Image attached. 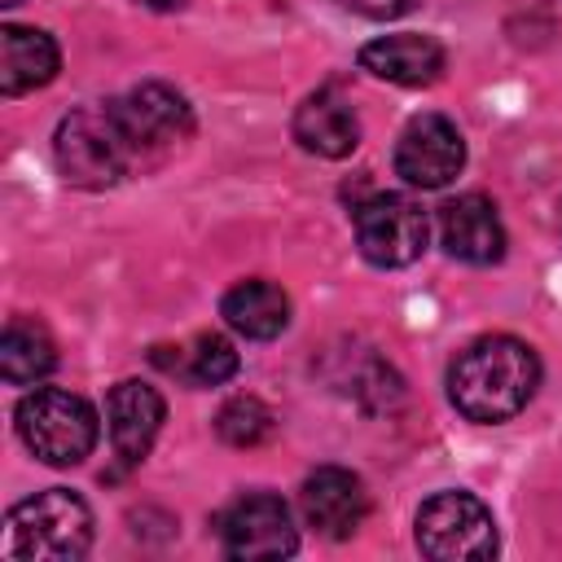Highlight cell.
<instances>
[{
  "label": "cell",
  "mask_w": 562,
  "mask_h": 562,
  "mask_svg": "<svg viewBox=\"0 0 562 562\" xmlns=\"http://www.w3.org/2000/svg\"><path fill=\"white\" fill-rule=\"evenodd\" d=\"M540 386L536 351L514 334H487L457 351L448 364V400L470 422H505Z\"/></svg>",
  "instance_id": "cell-1"
},
{
  "label": "cell",
  "mask_w": 562,
  "mask_h": 562,
  "mask_svg": "<svg viewBox=\"0 0 562 562\" xmlns=\"http://www.w3.org/2000/svg\"><path fill=\"white\" fill-rule=\"evenodd\" d=\"M88 544H92L88 505L66 487H48L9 509L0 553L13 562H79Z\"/></svg>",
  "instance_id": "cell-2"
},
{
  "label": "cell",
  "mask_w": 562,
  "mask_h": 562,
  "mask_svg": "<svg viewBox=\"0 0 562 562\" xmlns=\"http://www.w3.org/2000/svg\"><path fill=\"white\" fill-rule=\"evenodd\" d=\"M53 154H57L61 176L70 184H83V189L119 184L127 171L140 167V158H136V149L127 140V127H123L114 101H92V105L66 114L57 123Z\"/></svg>",
  "instance_id": "cell-3"
},
{
  "label": "cell",
  "mask_w": 562,
  "mask_h": 562,
  "mask_svg": "<svg viewBox=\"0 0 562 562\" xmlns=\"http://www.w3.org/2000/svg\"><path fill=\"white\" fill-rule=\"evenodd\" d=\"M22 443L48 465H79L97 448V413L83 395L61 386H35L18 404Z\"/></svg>",
  "instance_id": "cell-4"
},
{
  "label": "cell",
  "mask_w": 562,
  "mask_h": 562,
  "mask_svg": "<svg viewBox=\"0 0 562 562\" xmlns=\"http://www.w3.org/2000/svg\"><path fill=\"white\" fill-rule=\"evenodd\" d=\"M417 549L435 562H483L496 553L492 509L470 492H439L417 509Z\"/></svg>",
  "instance_id": "cell-5"
},
{
  "label": "cell",
  "mask_w": 562,
  "mask_h": 562,
  "mask_svg": "<svg viewBox=\"0 0 562 562\" xmlns=\"http://www.w3.org/2000/svg\"><path fill=\"white\" fill-rule=\"evenodd\" d=\"M356 246L378 268H404L426 250V211L404 193H373L356 206Z\"/></svg>",
  "instance_id": "cell-6"
},
{
  "label": "cell",
  "mask_w": 562,
  "mask_h": 562,
  "mask_svg": "<svg viewBox=\"0 0 562 562\" xmlns=\"http://www.w3.org/2000/svg\"><path fill=\"white\" fill-rule=\"evenodd\" d=\"M220 544L228 558H241V562L290 558L299 549V527L281 496L246 492L220 514Z\"/></svg>",
  "instance_id": "cell-7"
},
{
  "label": "cell",
  "mask_w": 562,
  "mask_h": 562,
  "mask_svg": "<svg viewBox=\"0 0 562 562\" xmlns=\"http://www.w3.org/2000/svg\"><path fill=\"white\" fill-rule=\"evenodd\" d=\"M114 110H119V119L127 127V140H132L140 167L158 162L167 149L189 140V132H193L189 101L167 83H136L132 92L114 97Z\"/></svg>",
  "instance_id": "cell-8"
},
{
  "label": "cell",
  "mask_w": 562,
  "mask_h": 562,
  "mask_svg": "<svg viewBox=\"0 0 562 562\" xmlns=\"http://www.w3.org/2000/svg\"><path fill=\"white\" fill-rule=\"evenodd\" d=\"M465 167V140L452 119L417 114L395 140V171L413 189H443Z\"/></svg>",
  "instance_id": "cell-9"
},
{
  "label": "cell",
  "mask_w": 562,
  "mask_h": 562,
  "mask_svg": "<svg viewBox=\"0 0 562 562\" xmlns=\"http://www.w3.org/2000/svg\"><path fill=\"white\" fill-rule=\"evenodd\" d=\"M299 509L307 518V527H316L321 536L329 540H342L351 536L360 522H364V509H369V492L364 483L342 470V465H321L303 479V492H299Z\"/></svg>",
  "instance_id": "cell-10"
},
{
  "label": "cell",
  "mask_w": 562,
  "mask_h": 562,
  "mask_svg": "<svg viewBox=\"0 0 562 562\" xmlns=\"http://www.w3.org/2000/svg\"><path fill=\"white\" fill-rule=\"evenodd\" d=\"M439 241L461 263H496L505 255V228L483 193H461L439 206Z\"/></svg>",
  "instance_id": "cell-11"
},
{
  "label": "cell",
  "mask_w": 562,
  "mask_h": 562,
  "mask_svg": "<svg viewBox=\"0 0 562 562\" xmlns=\"http://www.w3.org/2000/svg\"><path fill=\"white\" fill-rule=\"evenodd\" d=\"M294 140L316 158H347L360 145V119L351 101L334 83H325L294 110Z\"/></svg>",
  "instance_id": "cell-12"
},
{
  "label": "cell",
  "mask_w": 562,
  "mask_h": 562,
  "mask_svg": "<svg viewBox=\"0 0 562 562\" xmlns=\"http://www.w3.org/2000/svg\"><path fill=\"white\" fill-rule=\"evenodd\" d=\"M162 413H167L162 408V395L149 382L127 378V382H119L110 391V408H105V417H110V443H114V457L123 465H136L154 448L158 426H162Z\"/></svg>",
  "instance_id": "cell-13"
},
{
  "label": "cell",
  "mask_w": 562,
  "mask_h": 562,
  "mask_svg": "<svg viewBox=\"0 0 562 562\" xmlns=\"http://www.w3.org/2000/svg\"><path fill=\"white\" fill-rule=\"evenodd\" d=\"M360 66L400 88H426L443 70V48L430 35H382L360 48Z\"/></svg>",
  "instance_id": "cell-14"
},
{
  "label": "cell",
  "mask_w": 562,
  "mask_h": 562,
  "mask_svg": "<svg viewBox=\"0 0 562 562\" xmlns=\"http://www.w3.org/2000/svg\"><path fill=\"white\" fill-rule=\"evenodd\" d=\"M57 75V44L40 26L9 22L0 31V92L22 97L31 88H44Z\"/></svg>",
  "instance_id": "cell-15"
},
{
  "label": "cell",
  "mask_w": 562,
  "mask_h": 562,
  "mask_svg": "<svg viewBox=\"0 0 562 562\" xmlns=\"http://www.w3.org/2000/svg\"><path fill=\"white\" fill-rule=\"evenodd\" d=\"M220 312H224V321H228L237 334L259 338V342L277 338V334L290 325V299H285V290L272 285V281H263V277L237 281V285L224 294Z\"/></svg>",
  "instance_id": "cell-16"
},
{
  "label": "cell",
  "mask_w": 562,
  "mask_h": 562,
  "mask_svg": "<svg viewBox=\"0 0 562 562\" xmlns=\"http://www.w3.org/2000/svg\"><path fill=\"white\" fill-rule=\"evenodd\" d=\"M57 364V347L48 338V329L40 321H26V316H13L4 325V338H0V373L9 386H31L40 378H48Z\"/></svg>",
  "instance_id": "cell-17"
},
{
  "label": "cell",
  "mask_w": 562,
  "mask_h": 562,
  "mask_svg": "<svg viewBox=\"0 0 562 562\" xmlns=\"http://www.w3.org/2000/svg\"><path fill=\"white\" fill-rule=\"evenodd\" d=\"M171 369H180L189 382H198V386H220V382H228L233 373H237V351H233V342L228 338H220V334H198L193 342H189V351L180 356V360H171Z\"/></svg>",
  "instance_id": "cell-18"
},
{
  "label": "cell",
  "mask_w": 562,
  "mask_h": 562,
  "mask_svg": "<svg viewBox=\"0 0 562 562\" xmlns=\"http://www.w3.org/2000/svg\"><path fill=\"white\" fill-rule=\"evenodd\" d=\"M215 430H220V439L233 443V448H255V443H263V439L277 430V417H272V408H268L263 400L237 395V400H228V404L220 408Z\"/></svg>",
  "instance_id": "cell-19"
},
{
  "label": "cell",
  "mask_w": 562,
  "mask_h": 562,
  "mask_svg": "<svg viewBox=\"0 0 562 562\" xmlns=\"http://www.w3.org/2000/svg\"><path fill=\"white\" fill-rule=\"evenodd\" d=\"M351 13H364V18H400L408 13L417 0H342Z\"/></svg>",
  "instance_id": "cell-20"
},
{
  "label": "cell",
  "mask_w": 562,
  "mask_h": 562,
  "mask_svg": "<svg viewBox=\"0 0 562 562\" xmlns=\"http://www.w3.org/2000/svg\"><path fill=\"white\" fill-rule=\"evenodd\" d=\"M145 9H158V13H171V9H180L184 0H140Z\"/></svg>",
  "instance_id": "cell-21"
},
{
  "label": "cell",
  "mask_w": 562,
  "mask_h": 562,
  "mask_svg": "<svg viewBox=\"0 0 562 562\" xmlns=\"http://www.w3.org/2000/svg\"><path fill=\"white\" fill-rule=\"evenodd\" d=\"M0 4H18V0H0Z\"/></svg>",
  "instance_id": "cell-22"
}]
</instances>
